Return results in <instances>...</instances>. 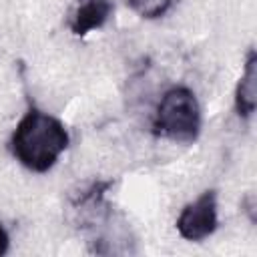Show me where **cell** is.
I'll use <instances>...</instances> for the list:
<instances>
[{
	"label": "cell",
	"mask_w": 257,
	"mask_h": 257,
	"mask_svg": "<svg viewBox=\"0 0 257 257\" xmlns=\"http://www.w3.org/2000/svg\"><path fill=\"white\" fill-rule=\"evenodd\" d=\"M217 225V193L213 189L201 193L193 203L185 205L177 219L179 235L193 243H199L213 235Z\"/></svg>",
	"instance_id": "3"
},
{
	"label": "cell",
	"mask_w": 257,
	"mask_h": 257,
	"mask_svg": "<svg viewBox=\"0 0 257 257\" xmlns=\"http://www.w3.org/2000/svg\"><path fill=\"white\" fill-rule=\"evenodd\" d=\"M173 0H128V6L147 20H155L161 18L169 8H171Z\"/></svg>",
	"instance_id": "6"
},
{
	"label": "cell",
	"mask_w": 257,
	"mask_h": 257,
	"mask_svg": "<svg viewBox=\"0 0 257 257\" xmlns=\"http://www.w3.org/2000/svg\"><path fill=\"white\" fill-rule=\"evenodd\" d=\"M257 106V54L249 50L245 60V70L239 78L235 90V108L241 118H249Z\"/></svg>",
	"instance_id": "5"
},
{
	"label": "cell",
	"mask_w": 257,
	"mask_h": 257,
	"mask_svg": "<svg viewBox=\"0 0 257 257\" xmlns=\"http://www.w3.org/2000/svg\"><path fill=\"white\" fill-rule=\"evenodd\" d=\"M8 243H10L8 233H6V231H4V227L0 225V255H4V253L8 251Z\"/></svg>",
	"instance_id": "7"
},
{
	"label": "cell",
	"mask_w": 257,
	"mask_h": 257,
	"mask_svg": "<svg viewBox=\"0 0 257 257\" xmlns=\"http://www.w3.org/2000/svg\"><path fill=\"white\" fill-rule=\"evenodd\" d=\"M110 14H112L110 0H78V6L70 18V30L76 36H84L86 32L100 28Z\"/></svg>",
	"instance_id": "4"
},
{
	"label": "cell",
	"mask_w": 257,
	"mask_h": 257,
	"mask_svg": "<svg viewBox=\"0 0 257 257\" xmlns=\"http://www.w3.org/2000/svg\"><path fill=\"white\" fill-rule=\"evenodd\" d=\"M68 131L56 116L30 108L16 124L10 149L22 167L34 173H46L68 149Z\"/></svg>",
	"instance_id": "1"
},
{
	"label": "cell",
	"mask_w": 257,
	"mask_h": 257,
	"mask_svg": "<svg viewBox=\"0 0 257 257\" xmlns=\"http://www.w3.org/2000/svg\"><path fill=\"white\" fill-rule=\"evenodd\" d=\"M153 133L175 143H193L201 133V106L187 86L169 88L155 112Z\"/></svg>",
	"instance_id": "2"
}]
</instances>
